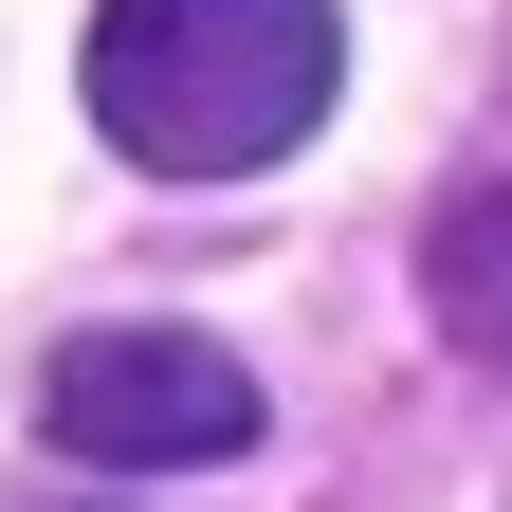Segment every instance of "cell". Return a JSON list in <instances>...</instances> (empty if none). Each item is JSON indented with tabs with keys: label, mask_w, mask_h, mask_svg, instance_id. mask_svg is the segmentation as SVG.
Masks as SVG:
<instances>
[{
	"label": "cell",
	"mask_w": 512,
	"mask_h": 512,
	"mask_svg": "<svg viewBox=\"0 0 512 512\" xmlns=\"http://www.w3.org/2000/svg\"><path fill=\"white\" fill-rule=\"evenodd\" d=\"M348 92L330 0H92V128L147 183H238L293 165Z\"/></svg>",
	"instance_id": "cell-1"
},
{
	"label": "cell",
	"mask_w": 512,
	"mask_h": 512,
	"mask_svg": "<svg viewBox=\"0 0 512 512\" xmlns=\"http://www.w3.org/2000/svg\"><path fill=\"white\" fill-rule=\"evenodd\" d=\"M421 293H439V330L512 384V183H458V202L421 220Z\"/></svg>",
	"instance_id": "cell-3"
},
{
	"label": "cell",
	"mask_w": 512,
	"mask_h": 512,
	"mask_svg": "<svg viewBox=\"0 0 512 512\" xmlns=\"http://www.w3.org/2000/svg\"><path fill=\"white\" fill-rule=\"evenodd\" d=\"M256 366L220 330H74L37 366V439L92 476H202V458H256Z\"/></svg>",
	"instance_id": "cell-2"
}]
</instances>
